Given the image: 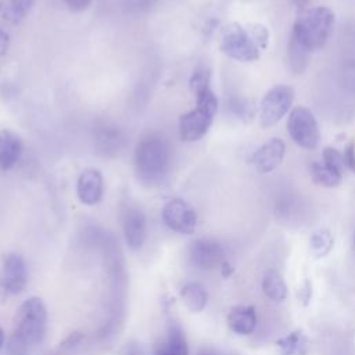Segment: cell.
Listing matches in <instances>:
<instances>
[{
    "label": "cell",
    "mask_w": 355,
    "mask_h": 355,
    "mask_svg": "<svg viewBox=\"0 0 355 355\" xmlns=\"http://www.w3.org/2000/svg\"><path fill=\"white\" fill-rule=\"evenodd\" d=\"M287 132L291 140L305 150H315L320 143V129L313 112L305 105L293 107L288 112Z\"/></svg>",
    "instance_id": "obj_6"
},
{
    "label": "cell",
    "mask_w": 355,
    "mask_h": 355,
    "mask_svg": "<svg viewBox=\"0 0 355 355\" xmlns=\"http://www.w3.org/2000/svg\"><path fill=\"white\" fill-rule=\"evenodd\" d=\"M309 173L313 183L322 187L333 189L340 186V183L343 182V173L329 168L322 161H313L309 166Z\"/></svg>",
    "instance_id": "obj_19"
},
{
    "label": "cell",
    "mask_w": 355,
    "mask_h": 355,
    "mask_svg": "<svg viewBox=\"0 0 355 355\" xmlns=\"http://www.w3.org/2000/svg\"><path fill=\"white\" fill-rule=\"evenodd\" d=\"M154 355H168V352H166L165 347L162 345V347H159V348L155 351V354H154Z\"/></svg>",
    "instance_id": "obj_37"
},
{
    "label": "cell",
    "mask_w": 355,
    "mask_h": 355,
    "mask_svg": "<svg viewBox=\"0 0 355 355\" xmlns=\"http://www.w3.org/2000/svg\"><path fill=\"white\" fill-rule=\"evenodd\" d=\"M200 355H214V354H209V352H204V354H200Z\"/></svg>",
    "instance_id": "obj_39"
},
{
    "label": "cell",
    "mask_w": 355,
    "mask_h": 355,
    "mask_svg": "<svg viewBox=\"0 0 355 355\" xmlns=\"http://www.w3.org/2000/svg\"><path fill=\"white\" fill-rule=\"evenodd\" d=\"M343 157H344L345 168L349 169L352 173H355V140H351L345 146L343 151Z\"/></svg>",
    "instance_id": "obj_29"
},
{
    "label": "cell",
    "mask_w": 355,
    "mask_h": 355,
    "mask_svg": "<svg viewBox=\"0 0 355 355\" xmlns=\"http://www.w3.org/2000/svg\"><path fill=\"white\" fill-rule=\"evenodd\" d=\"M218 112V98L209 89L196 96V108L179 118V136L183 141L201 140L209 130Z\"/></svg>",
    "instance_id": "obj_4"
},
{
    "label": "cell",
    "mask_w": 355,
    "mask_h": 355,
    "mask_svg": "<svg viewBox=\"0 0 355 355\" xmlns=\"http://www.w3.org/2000/svg\"><path fill=\"white\" fill-rule=\"evenodd\" d=\"M311 51L302 46L294 36H290V40H288V46H287V60H288V65H290V69L294 72V73H302L309 61H311Z\"/></svg>",
    "instance_id": "obj_20"
},
{
    "label": "cell",
    "mask_w": 355,
    "mask_h": 355,
    "mask_svg": "<svg viewBox=\"0 0 355 355\" xmlns=\"http://www.w3.org/2000/svg\"><path fill=\"white\" fill-rule=\"evenodd\" d=\"M294 103V89L288 85H275L262 97L259 104V123L263 129L276 125L286 116Z\"/></svg>",
    "instance_id": "obj_7"
},
{
    "label": "cell",
    "mask_w": 355,
    "mask_h": 355,
    "mask_svg": "<svg viewBox=\"0 0 355 355\" xmlns=\"http://www.w3.org/2000/svg\"><path fill=\"white\" fill-rule=\"evenodd\" d=\"M122 230L128 247L140 250L147 236V218L139 207H128L122 218Z\"/></svg>",
    "instance_id": "obj_12"
},
{
    "label": "cell",
    "mask_w": 355,
    "mask_h": 355,
    "mask_svg": "<svg viewBox=\"0 0 355 355\" xmlns=\"http://www.w3.org/2000/svg\"><path fill=\"white\" fill-rule=\"evenodd\" d=\"M219 49L225 55L240 62H254L261 57V50L250 37L245 26L237 22L222 28Z\"/></svg>",
    "instance_id": "obj_5"
},
{
    "label": "cell",
    "mask_w": 355,
    "mask_h": 355,
    "mask_svg": "<svg viewBox=\"0 0 355 355\" xmlns=\"http://www.w3.org/2000/svg\"><path fill=\"white\" fill-rule=\"evenodd\" d=\"M227 107H229L230 112L237 119H240L243 122L252 121L255 114H257L255 103L251 98H247V97H240V96L230 97L229 101H227Z\"/></svg>",
    "instance_id": "obj_24"
},
{
    "label": "cell",
    "mask_w": 355,
    "mask_h": 355,
    "mask_svg": "<svg viewBox=\"0 0 355 355\" xmlns=\"http://www.w3.org/2000/svg\"><path fill=\"white\" fill-rule=\"evenodd\" d=\"M277 355H308L311 343L301 330H294L276 341Z\"/></svg>",
    "instance_id": "obj_17"
},
{
    "label": "cell",
    "mask_w": 355,
    "mask_h": 355,
    "mask_svg": "<svg viewBox=\"0 0 355 355\" xmlns=\"http://www.w3.org/2000/svg\"><path fill=\"white\" fill-rule=\"evenodd\" d=\"M262 291L263 294L275 301V302H282L287 298V294H288V288H287V284L284 282V279L282 277L280 273L277 272H268L263 279H262Z\"/></svg>",
    "instance_id": "obj_21"
},
{
    "label": "cell",
    "mask_w": 355,
    "mask_h": 355,
    "mask_svg": "<svg viewBox=\"0 0 355 355\" xmlns=\"http://www.w3.org/2000/svg\"><path fill=\"white\" fill-rule=\"evenodd\" d=\"M334 245V237L330 229L319 227L309 237V248L315 258L326 257Z\"/></svg>",
    "instance_id": "obj_22"
},
{
    "label": "cell",
    "mask_w": 355,
    "mask_h": 355,
    "mask_svg": "<svg viewBox=\"0 0 355 355\" xmlns=\"http://www.w3.org/2000/svg\"><path fill=\"white\" fill-rule=\"evenodd\" d=\"M257 311L251 305H237L227 315L230 330L239 336H250L257 327Z\"/></svg>",
    "instance_id": "obj_15"
},
{
    "label": "cell",
    "mask_w": 355,
    "mask_h": 355,
    "mask_svg": "<svg viewBox=\"0 0 355 355\" xmlns=\"http://www.w3.org/2000/svg\"><path fill=\"white\" fill-rule=\"evenodd\" d=\"M164 347H165L168 355H190L186 336H184L182 327L175 322L169 323L166 344Z\"/></svg>",
    "instance_id": "obj_23"
},
{
    "label": "cell",
    "mask_w": 355,
    "mask_h": 355,
    "mask_svg": "<svg viewBox=\"0 0 355 355\" xmlns=\"http://www.w3.org/2000/svg\"><path fill=\"white\" fill-rule=\"evenodd\" d=\"M250 37L252 39V42L257 44V47L262 51V50H266L268 46H269V29L266 25L263 24H259V22H255V24H247L244 25Z\"/></svg>",
    "instance_id": "obj_27"
},
{
    "label": "cell",
    "mask_w": 355,
    "mask_h": 355,
    "mask_svg": "<svg viewBox=\"0 0 355 355\" xmlns=\"http://www.w3.org/2000/svg\"><path fill=\"white\" fill-rule=\"evenodd\" d=\"M47 330V309L39 297H29L17 309L12 336L7 344L8 355H25L39 345Z\"/></svg>",
    "instance_id": "obj_1"
},
{
    "label": "cell",
    "mask_w": 355,
    "mask_h": 355,
    "mask_svg": "<svg viewBox=\"0 0 355 355\" xmlns=\"http://www.w3.org/2000/svg\"><path fill=\"white\" fill-rule=\"evenodd\" d=\"M8 46H10V36L6 31H3L0 28V58L6 55V53L8 50Z\"/></svg>",
    "instance_id": "obj_33"
},
{
    "label": "cell",
    "mask_w": 355,
    "mask_h": 355,
    "mask_svg": "<svg viewBox=\"0 0 355 355\" xmlns=\"http://www.w3.org/2000/svg\"><path fill=\"white\" fill-rule=\"evenodd\" d=\"M311 297H312V284L306 280L304 283V286L300 288L298 291V300L304 304V305H308L309 301H311Z\"/></svg>",
    "instance_id": "obj_31"
},
{
    "label": "cell",
    "mask_w": 355,
    "mask_h": 355,
    "mask_svg": "<svg viewBox=\"0 0 355 355\" xmlns=\"http://www.w3.org/2000/svg\"><path fill=\"white\" fill-rule=\"evenodd\" d=\"M293 6H295L297 8H301V10H305L308 7V4L312 1V0H288Z\"/></svg>",
    "instance_id": "obj_36"
},
{
    "label": "cell",
    "mask_w": 355,
    "mask_h": 355,
    "mask_svg": "<svg viewBox=\"0 0 355 355\" xmlns=\"http://www.w3.org/2000/svg\"><path fill=\"white\" fill-rule=\"evenodd\" d=\"M322 162L326 164L329 168L344 173L345 169V164H344V157L343 153L338 151L334 147H324L323 153H322Z\"/></svg>",
    "instance_id": "obj_28"
},
{
    "label": "cell",
    "mask_w": 355,
    "mask_h": 355,
    "mask_svg": "<svg viewBox=\"0 0 355 355\" xmlns=\"http://www.w3.org/2000/svg\"><path fill=\"white\" fill-rule=\"evenodd\" d=\"M104 193V180L100 171L87 168L80 172L76 180V194L82 204L96 205L101 201Z\"/></svg>",
    "instance_id": "obj_14"
},
{
    "label": "cell",
    "mask_w": 355,
    "mask_h": 355,
    "mask_svg": "<svg viewBox=\"0 0 355 355\" xmlns=\"http://www.w3.org/2000/svg\"><path fill=\"white\" fill-rule=\"evenodd\" d=\"M122 355H143V352L136 344H126L122 349Z\"/></svg>",
    "instance_id": "obj_34"
},
{
    "label": "cell",
    "mask_w": 355,
    "mask_h": 355,
    "mask_svg": "<svg viewBox=\"0 0 355 355\" xmlns=\"http://www.w3.org/2000/svg\"><path fill=\"white\" fill-rule=\"evenodd\" d=\"M180 298L191 312H201L208 304V293L198 282H187L180 288Z\"/></svg>",
    "instance_id": "obj_18"
},
{
    "label": "cell",
    "mask_w": 355,
    "mask_h": 355,
    "mask_svg": "<svg viewBox=\"0 0 355 355\" xmlns=\"http://www.w3.org/2000/svg\"><path fill=\"white\" fill-rule=\"evenodd\" d=\"M354 251H355V236H354Z\"/></svg>",
    "instance_id": "obj_40"
},
{
    "label": "cell",
    "mask_w": 355,
    "mask_h": 355,
    "mask_svg": "<svg viewBox=\"0 0 355 355\" xmlns=\"http://www.w3.org/2000/svg\"><path fill=\"white\" fill-rule=\"evenodd\" d=\"M155 0H133V4L139 8H148Z\"/></svg>",
    "instance_id": "obj_35"
},
{
    "label": "cell",
    "mask_w": 355,
    "mask_h": 355,
    "mask_svg": "<svg viewBox=\"0 0 355 355\" xmlns=\"http://www.w3.org/2000/svg\"><path fill=\"white\" fill-rule=\"evenodd\" d=\"M189 258L191 263L200 269L211 270L226 262L225 248L212 239H197L189 247Z\"/></svg>",
    "instance_id": "obj_9"
},
{
    "label": "cell",
    "mask_w": 355,
    "mask_h": 355,
    "mask_svg": "<svg viewBox=\"0 0 355 355\" xmlns=\"http://www.w3.org/2000/svg\"><path fill=\"white\" fill-rule=\"evenodd\" d=\"M28 280L25 259L19 254H8L0 273V288L4 294L17 295L24 291Z\"/></svg>",
    "instance_id": "obj_10"
},
{
    "label": "cell",
    "mask_w": 355,
    "mask_h": 355,
    "mask_svg": "<svg viewBox=\"0 0 355 355\" xmlns=\"http://www.w3.org/2000/svg\"><path fill=\"white\" fill-rule=\"evenodd\" d=\"M35 0H7L3 7V18L10 24H19L31 11Z\"/></svg>",
    "instance_id": "obj_25"
},
{
    "label": "cell",
    "mask_w": 355,
    "mask_h": 355,
    "mask_svg": "<svg viewBox=\"0 0 355 355\" xmlns=\"http://www.w3.org/2000/svg\"><path fill=\"white\" fill-rule=\"evenodd\" d=\"M69 10L72 11H83L86 10L93 0H64Z\"/></svg>",
    "instance_id": "obj_32"
},
{
    "label": "cell",
    "mask_w": 355,
    "mask_h": 355,
    "mask_svg": "<svg viewBox=\"0 0 355 355\" xmlns=\"http://www.w3.org/2000/svg\"><path fill=\"white\" fill-rule=\"evenodd\" d=\"M209 82H211V72L209 69L204 68V67H200L197 68L191 76H190V80H189V86H190V90L194 96H198L207 90H209Z\"/></svg>",
    "instance_id": "obj_26"
},
{
    "label": "cell",
    "mask_w": 355,
    "mask_h": 355,
    "mask_svg": "<svg viewBox=\"0 0 355 355\" xmlns=\"http://www.w3.org/2000/svg\"><path fill=\"white\" fill-rule=\"evenodd\" d=\"M83 340V336L80 333H72L71 336H68L61 344H60V349L62 351H71L75 347H78Z\"/></svg>",
    "instance_id": "obj_30"
},
{
    "label": "cell",
    "mask_w": 355,
    "mask_h": 355,
    "mask_svg": "<svg viewBox=\"0 0 355 355\" xmlns=\"http://www.w3.org/2000/svg\"><path fill=\"white\" fill-rule=\"evenodd\" d=\"M4 340H6V336H4V331H3V329L0 327V351H1L3 345H4Z\"/></svg>",
    "instance_id": "obj_38"
},
{
    "label": "cell",
    "mask_w": 355,
    "mask_h": 355,
    "mask_svg": "<svg viewBox=\"0 0 355 355\" xmlns=\"http://www.w3.org/2000/svg\"><path fill=\"white\" fill-rule=\"evenodd\" d=\"M22 141L17 133L10 129L0 130V169H11L22 154Z\"/></svg>",
    "instance_id": "obj_16"
},
{
    "label": "cell",
    "mask_w": 355,
    "mask_h": 355,
    "mask_svg": "<svg viewBox=\"0 0 355 355\" xmlns=\"http://www.w3.org/2000/svg\"><path fill=\"white\" fill-rule=\"evenodd\" d=\"M334 12L324 6L301 10L297 15L291 36L311 53L323 49L334 28Z\"/></svg>",
    "instance_id": "obj_3"
},
{
    "label": "cell",
    "mask_w": 355,
    "mask_h": 355,
    "mask_svg": "<svg viewBox=\"0 0 355 355\" xmlns=\"http://www.w3.org/2000/svg\"><path fill=\"white\" fill-rule=\"evenodd\" d=\"M286 155V144L279 137H272L261 144L251 155V164L259 173H270L277 169Z\"/></svg>",
    "instance_id": "obj_11"
},
{
    "label": "cell",
    "mask_w": 355,
    "mask_h": 355,
    "mask_svg": "<svg viewBox=\"0 0 355 355\" xmlns=\"http://www.w3.org/2000/svg\"><path fill=\"white\" fill-rule=\"evenodd\" d=\"M172 151L169 143L158 135L143 137L135 151V171L146 186L161 184L171 168Z\"/></svg>",
    "instance_id": "obj_2"
},
{
    "label": "cell",
    "mask_w": 355,
    "mask_h": 355,
    "mask_svg": "<svg viewBox=\"0 0 355 355\" xmlns=\"http://www.w3.org/2000/svg\"><path fill=\"white\" fill-rule=\"evenodd\" d=\"M125 144V133L116 125L104 122L100 126H97L94 133V146L101 155L115 157L123 150Z\"/></svg>",
    "instance_id": "obj_13"
},
{
    "label": "cell",
    "mask_w": 355,
    "mask_h": 355,
    "mask_svg": "<svg viewBox=\"0 0 355 355\" xmlns=\"http://www.w3.org/2000/svg\"><path fill=\"white\" fill-rule=\"evenodd\" d=\"M162 220L176 233L191 234L197 226V214L184 200L173 198L164 205Z\"/></svg>",
    "instance_id": "obj_8"
}]
</instances>
